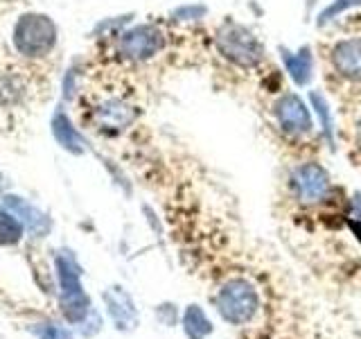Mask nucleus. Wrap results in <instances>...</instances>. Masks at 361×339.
I'll use <instances>...</instances> for the list:
<instances>
[{
  "label": "nucleus",
  "mask_w": 361,
  "mask_h": 339,
  "mask_svg": "<svg viewBox=\"0 0 361 339\" xmlns=\"http://www.w3.org/2000/svg\"><path fill=\"white\" fill-rule=\"evenodd\" d=\"M214 41H217V50L224 59L240 68H257L267 56L262 41L246 25L235 20H226L224 25H219Z\"/></svg>",
  "instance_id": "1"
},
{
  "label": "nucleus",
  "mask_w": 361,
  "mask_h": 339,
  "mask_svg": "<svg viewBox=\"0 0 361 339\" xmlns=\"http://www.w3.org/2000/svg\"><path fill=\"white\" fill-rule=\"evenodd\" d=\"M56 271H59V282H61V310L68 321L79 323L90 310V301L86 297L82 282H79L82 271H79V265L68 251H61L56 256Z\"/></svg>",
  "instance_id": "2"
},
{
  "label": "nucleus",
  "mask_w": 361,
  "mask_h": 339,
  "mask_svg": "<svg viewBox=\"0 0 361 339\" xmlns=\"http://www.w3.org/2000/svg\"><path fill=\"white\" fill-rule=\"evenodd\" d=\"M219 314L233 326L251 321L257 312V292L244 278H233L219 290Z\"/></svg>",
  "instance_id": "3"
},
{
  "label": "nucleus",
  "mask_w": 361,
  "mask_h": 339,
  "mask_svg": "<svg viewBox=\"0 0 361 339\" xmlns=\"http://www.w3.org/2000/svg\"><path fill=\"white\" fill-rule=\"evenodd\" d=\"M56 41V28L54 23L43 16V14H25L14 30V43L18 52L27 56L45 54L52 50V45Z\"/></svg>",
  "instance_id": "4"
},
{
  "label": "nucleus",
  "mask_w": 361,
  "mask_h": 339,
  "mask_svg": "<svg viewBox=\"0 0 361 339\" xmlns=\"http://www.w3.org/2000/svg\"><path fill=\"white\" fill-rule=\"evenodd\" d=\"M330 174L321 163H302L293 167L291 172V188L302 203H319L330 192Z\"/></svg>",
  "instance_id": "5"
},
{
  "label": "nucleus",
  "mask_w": 361,
  "mask_h": 339,
  "mask_svg": "<svg viewBox=\"0 0 361 339\" xmlns=\"http://www.w3.org/2000/svg\"><path fill=\"white\" fill-rule=\"evenodd\" d=\"M274 116L280 124V129L298 138V136H307L314 129L312 113L307 105L296 93H282L274 102Z\"/></svg>",
  "instance_id": "6"
},
{
  "label": "nucleus",
  "mask_w": 361,
  "mask_h": 339,
  "mask_svg": "<svg viewBox=\"0 0 361 339\" xmlns=\"http://www.w3.org/2000/svg\"><path fill=\"white\" fill-rule=\"evenodd\" d=\"M165 48V34L154 25H138L120 37V52L131 61L152 59Z\"/></svg>",
  "instance_id": "7"
},
{
  "label": "nucleus",
  "mask_w": 361,
  "mask_h": 339,
  "mask_svg": "<svg viewBox=\"0 0 361 339\" xmlns=\"http://www.w3.org/2000/svg\"><path fill=\"white\" fill-rule=\"evenodd\" d=\"M332 68L338 77L348 82H361V39H341L332 45L330 52Z\"/></svg>",
  "instance_id": "8"
},
{
  "label": "nucleus",
  "mask_w": 361,
  "mask_h": 339,
  "mask_svg": "<svg viewBox=\"0 0 361 339\" xmlns=\"http://www.w3.org/2000/svg\"><path fill=\"white\" fill-rule=\"evenodd\" d=\"M93 116H95V122L99 124L102 129H106V131H120V129L129 127V124L133 122L135 111L124 100L111 97L106 102H102V105L93 111Z\"/></svg>",
  "instance_id": "9"
},
{
  "label": "nucleus",
  "mask_w": 361,
  "mask_h": 339,
  "mask_svg": "<svg viewBox=\"0 0 361 339\" xmlns=\"http://www.w3.org/2000/svg\"><path fill=\"white\" fill-rule=\"evenodd\" d=\"M280 54H282V64H285L289 77L293 79V84L298 86H307L312 79L314 71V56L310 45H302L296 52L287 50L285 45H280Z\"/></svg>",
  "instance_id": "10"
},
{
  "label": "nucleus",
  "mask_w": 361,
  "mask_h": 339,
  "mask_svg": "<svg viewBox=\"0 0 361 339\" xmlns=\"http://www.w3.org/2000/svg\"><path fill=\"white\" fill-rule=\"evenodd\" d=\"M104 301L109 305V312L113 316V321L118 323V328L127 331V328H133L138 323V312L133 308L131 297L120 287H111L104 292Z\"/></svg>",
  "instance_id": "11"
},
{
  "label": "nucleus",
  "mask_w": 361,
  "mask_h": 339,
  "mask_svg": "<svg viewBox=\"0 0 361 339\" xmlns=\"http://www.w3.org/2000/svg\"><path fill=\"white\" fill-rule=\"evenodd\" d=\"M5 203H7V208H11L14 210L18 218H23V222H25L27 226H30V231L34 233V235H45L50 231V222H48V218L41 213V210H37L34 206H30V203L25 201V199H20V197H5Z\"/></svg>",
  "instance_id": "12"
},
{
  "label": "nucleus",
  "mask_w": 361,
  "mask_h": 339,
  "mask_svg": "<svg viewBox=\"0 0 361 339\" xmlns=\"http://www.w3.org/2000/svg\"><path fill=\"white\" fill-rule=\"evenodd\" d=\"M52 133H54V138L59 141V145L63 147V150L73 152V154H82L84 152V141L79 138V133L73 129L71 120H68L63 113H56V116H54Z\"/></svg>",
  "instance_id": "13"
},
{
  "label": "nucleus",
  "mask_w": 361,
  "mask_h": 339,
  "mask_svg": "<svg viewBox=\"0 0 361 339\" xmlns=\"http://www.w3.org/2000/svg\"><path fill=\"white\" fill-rule=\"evenodd\" d=\"M183 331L190 339H206L212 333L208 316L201 312L199 305H190L183 314Z\"/></svg>",
  "instance_id": "14"
},
{
  "label": "nucleus",
  "mask_w": 361,
  "mask_h": 339,
  "mask_svg": "<svg viewBox=\"0 0 361 339\" xmlns=\"http://www.w3.org/2000/svg\"><path fill=\"white\" fill-rule=\"evenodd\" d=\"M310 102H312V109L319 113V118H321L325 138L330 141V145H334V127H332V116H330V105H327V100L319 93V90H310Z\"/></svg>",
  "instance_id": "15"
},
{
  "label": "nucleus",
  "mask_w": 361,
  "mask_h": 339,
  "mask_svg": "<svg viewBox=\"0 0 361 339\" xmlns=\"http://www.w3.org/2000/svg\"><path fill=\"white\" fill-rule=\"evenodd\" d=\"M23 237V224L9 213H0V244H16Z\"/></svg>",
  "instance_id": "16"
},
{
  "label": "nucleus",
  "mask_w": 361,
  "mask_h": 339,
  "mask_svg": "<svg viewBox=\"0 0 361 339\" xmlns=\"http://www.w3.org/2000/svg\"><path fill=\"white\" fill-rule=\"evenodd\" d=\"M357 5H361V0H334L332 5H327L321 14H319V20H316V25L319 28H325L327 23H332L338 14H343V11H348V9H353V7H357Z\"/></svg>",
  "instance_id": "17"
},
{
  "label": "nucleus",
  "mask_w": 361,
  "mask_h": 339,
  "mask_svg": "<svg viewBox=\"0 0 361 339\" xmlns=\"http://www.w3.org/2000/svg\"><path fill=\"white\" fill-rule=\"evenodd\" d=\"M32 333L41 339H73V335L68 333L66 328L54 326V323H39L32 328Z\"/></svg>",
  "instance_id": "18"
},
{
  "label": "nucleus",
  "mask_w": 361,
  "mask_h": 339,
  "mask_svg": "<svg viewBox=\"0 0 361 339\" xmlns=\"http://www.w3.org/2000/svg\"><path fill=\"white\" fill-rule=\"evenodd\" d=\"M208 14V7L206 5H183L174 9V18L176 20H197V18H203Z\"/></svg>",
  "instance_id": "19"
},
{
  "label": "nucleus",
  "mask_w": 361,
  "mask_h": 339,
  "mask_svg": "<svg viewBox=\"0 0 361 339\" xmlns=\"http://www.w3.org/2000/svg\"><path fill=\"white\" fill-rule=\"evenodd\" d=\"M357 136H359V141H361V120L357 122Z\"/></svg>",
  "instance_id": "20"
}]
</instances>
